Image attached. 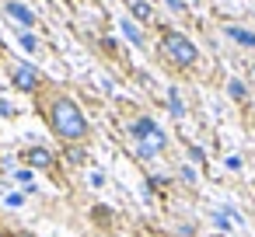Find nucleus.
<instances>
[{"label": "nucleus", "instance_id": "f257e3e1", "mask_svg": "<svg viewBox=\"0 0 255 237\" xmlns=\"http://www.w3.org/2000/svg\"><path fill=\"white\" fill-rule=\"evenodd\" d=\"M42 115H46V126H49V133L60 140V143H67V147H81V143H88V119H84V112H81V105L70 98V94H53V98H46V105H42Z\"/></svg>", "mask_w": 255, "mask_h": 237}, {"label": "nucleus", "instance_id": "f03ea898", "mask_svg": "<svg viewBox=\"0 0 255 237\" xmlns=\"http://www.w3.org/2000/svg\"><path fill=\"white\" fill-rule=\"evenodd\" d=\"M161 56H164L171 67L189 70V67H196V60H199V49H196V42H192L189 35H182V32H164V39H161Z\"/></svg>", "mask_w": 255, "mask_h": 237}, {"label": "nucleus", "instance_id": "7ed1b4c3", "mask_svg": "<svg viewBox=\"0 0 255 237\" xmlns=\"http://www.w3.org/2000/svg\"><path fill=\"white\" fill-rule=\"evenodd\" d=\"M129 136L136 140V154H140V157H154V154H161V150L168 147V136H164L161 126H157L154 119H147V115L129 126Z\"/></svg>", "mask_w": 255, "mask_h": 237}, {"label": "nucleus", "instance_id": "20e7f679", "mask_svg": "<svg viewBox=\"0 0 255 237\" xmlns=\"http://www.w3.org/2000/svg\"><path fill=\"white\" fill-rule=\"evenodd\" d=\"M21 160H25L32 171H53V167H56V157H53V150H46V147H28V150L21 154Z\"/></svg>", "mask_w": 255, "mask_h": 237}, {"label": "nucleus", "instance_id": "39448f33", "mask_svg": "<svg viewBox=\"0 0 255 237\" xmlns=\"http://www.w3.org/2000/svg\"><path fill=\"white\" fill-rule=\"evenodd\" d=\"M14 87L18 91H35L39 87V70L32 63H18L14 67Z\"/></svg>", "mask_w": 255, "mask_h": 237}, {"label": "nucleus", "instance_id": "423d86ee", "mask_svg": "<svg viewBox=\"0 0 255 237\" xmlns=\"http://www.w3.org/2000/svg\"><path fill=\"white\" fill-rule=\"evenodd\" d=\"M4 11H7V14H11L18 25H25V28H32V25H35V14H32L25 4H18V0H7V4H4Z\"/></svg>", "mask_w": 255, "mask_h": 237}, {"label": "nucleus", "instance_id": "0eeeda50", "mask_svg": "<svg viewBox=\"0 0 255 237\" xmlns=\"http://www.w3.org/2000/svg\"><path fill=\"white\" fill-rule=\"evenodd\" d=\"M224 32H227V39H234L238 46H245V49H255V32H245V28H238V25H227Z\"/></svg>", "mask_w": 255, "mask_h": 237}, {"label": "nucleus", "instance_id": "6e6552de", "mask_svg": "<svg viewBox=\"0 0 255 237\" xmlns=\"http://www.w3.org/2000/svg\"><path fill=\"white\" fill-rule=\"evenodd\" d=\"M123 32H126V39H129L133 46H143V35L136 32V25H133V21H123Z\"/></svg>", "mask_w": 255, "mask_h": 237}, {"label": "nucleus", "instance_id": "1a4fd4ad", "mask_svg": "<svg viewBox=\"0 0 255 237\" xmlns=\"http://www.w3.org/2000/svg\"><path fill=\"white\" fill-rule=\"evenodd\" d=\"M133 14H136V18H143V21H147V18H150V7H147V4H143V0H136V4H133Z\"/></svg>", "mask_w": 255, "mask_h": 237}, {"label": "nucleus", "instance_id": "9d476101", "mask_svg": "<svg viewBox=\"0 0 255 237\" xmlns=\"http://www.w3.org/2000/svg\"><path fill=\"white\" fill-rule=\"evenodd\" d=\"M227 87H231V94H234V98H238V101H241V98H245V84H241V80H231V84H227Z\"/></svg>", "mask_w": 255, "mask_h": 237}, {"label": "nucleus", "instance_id": "9b49d317", "mask_svg": "<svg viewBox=\"0 0 255 237\" xmlns=\"http://www.w3.org/2000/svg\"><path fill=\"white\" fill-rule=\"evenodd\" d=\"M21 46H25V49H32V53H35V49H39V39H35V35H21Z\"/></svg>", "mask_w": 255, "mask_h": 237}, {"label": "nucleus", "instance_id": "f8f14e48", "mask_svg": "<svg viewBox=\"0 0 255 237\" xmlns=\"http://www.w3.org/2000/svg\"><path fill=\"white\" fill-rule=\"evenodd\" d=\"M171 112H175V115H178V119H182V115H185V108H182V101H178V94H175V91H171Z\"/></svg>", "mask_w": 255, "mask_h": 237}, {"label": "nucleus", "instance_id": "ddd939ff", "mask_svg": "<svg viewBox=\"0 0 255 237\" xmlns=\"http://www.w3.org/2000/svg\"><path fill=\"white\" fill-rule=\"evenodd\" d=\"M70 164H84V150L81 147H70Z\"/></svg>", "mask_w": 255, "mask_h": 237}, {"label": "nucleus", "instance_id": "4468645a", "mask_svg": "<svg viewBox=\"0 0 255 237\" xmlns=\"http://www.w3.org/2000/svg\"><path fill=\"white\" fill-rule=\"evenodd\" d=\"M18 181H21V185H32V167H21V171H18ZM32 188H35V185H32Z\"/></svg>", "mask_w": 255, "mask_h": 237}, {"label": "nucleus", "instance_id": "2eb2a0df", "mask_svg": "<svg viewBox=\"0 0 255 237\" xmlns=\"http://www.w3.org/2000/svg\"><path fill=\"white\" fill-rule=\"evenodd\" d=\"M189 157H192V160H199V164H203V150H199V147H189Z\"/></svg>", "mask_w": 255, "mask_h": 237}, {"label": "nucleus", "instance_id": "dca6fc26", "mask_svg": "<svg viewBox=\"0 0 255 237\" xmlns=\"http://www.w3.org/2000/svg\"><path fill=\"white\" fill-rule=\"evenodd\" d=\"M182 178H185V181L192 185V181H196V171H192V167H182Z\"/></svg>", "mask_w": 255, "mask_h": 237}, {"label": "nucleus", "instance_id": "f3484780", "mask_svg": "<svg viewBox=\"0 0 255 237\" xmlns=\"http://www.w3.org/2000/svg\"><path fill=\"white\" fill-rule=\"evenodd\" d=\"M168 7H175V11H185V4H182V0H168Z\"/></svg>", "mask_w": 255, "mask_h": 237}, {"label": "nucleus", "instance_id": "a211bd4d", "mask_svg": "<svg viewBox=\"0 0 255 237\" xmlns=\"http://www.w3.org/2000/svg\"><path fill=\"white\" fill-rule=\"evenodd\" d=\"M11 237H35V234H28V230H18V234H11Z\"/></svg>", "mask_w": 255, "mask_h": 237}, {"label": "nucleus", "instance_id": "6ab92c4d", "mask_svg": "<svg viewBox=\"0 0 255 237\" xmlns=\"http://www.w3.org/2000/svg\"><path fill=\"white\" fill-rule=\"evenodd\" d=\"M0 56H4V39H0Z\"/></svg>", "mask_w": 255, "mask_h": 237}]
</instances>
